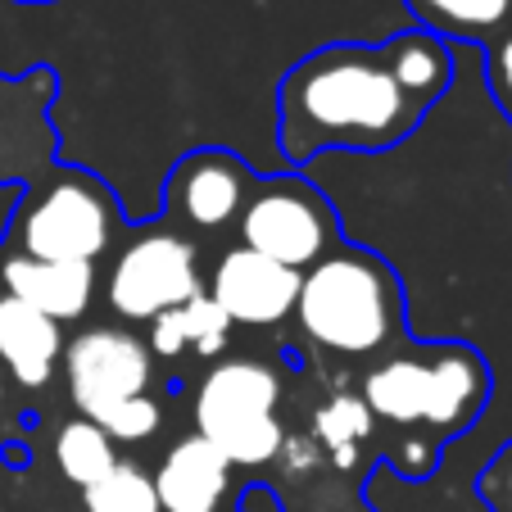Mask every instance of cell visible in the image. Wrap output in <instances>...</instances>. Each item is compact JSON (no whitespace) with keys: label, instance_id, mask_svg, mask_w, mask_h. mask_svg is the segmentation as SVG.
I'll use <instances>...</instances> for the list:
<instances>
[{"label":"cell","instance_id":"obj_12","mask_svg":"<svg viewBox=\"0 0 512 512\" xmlns=\"http://www.w3.org/2000/svg\"><path fill=\"white\" fill-rule=\"evenodd\" d=\"M227 485H232V463L200 435L177 440L155 472L159 512H218Z\"/></svg>","mask_w":512,"mask_h":512},{"label":"cell","instance_id":"obj_10","mask_svg":"<svg viewBox=\"0 0 512 512\" xmlns=\"http://www.w3.org/2000/svg\"><path fill=\"white\" fill-rule=\"evenodd\" d=\"M204 295L236 327H277V322H286L295 313L300 272L281 268V263L263 259V254L245 250V245H232L223 259L213 263Z\"/></svg>","mask_w":512,"mask_h":512},{"label":"cell","instance_id":"obj_4","mask_svg":"<svg viewBox=\"0 0 512 512\" xmlns=\"http://www.w3.org/2000/svg\"><path fill=\"white\" fill-rule=\"evenodd\" d=\"M281 377L263 358H223L195 386V435L232 467H268L286 445Z\"/></svg>","mask_w":512,"mask_h":512},{"label":"cell","instance_id":"obj_19","mask_svg":"<svg viewBox=\"0 0 512 512\" xmlns=\"http://www.w3.org/2000/svg\"><path fill=\"white\" fill-rule=\"evenodd\" d=\"M159 422H164L159 399L141 395V399H127V404L109 408L96 426L109 435V440H114V445H141V440H150V435L159 431Z\"/></svg>","mask_w":512,"mask_h":512},{"label":"cell","instance_id":"obj_16","mask_svg":"<svg viewBox=\"0 0 512 512\" xmlns=\"http://www.w3.org/2000/svg\"><path fill=\"white\" fill-rule=\"evenodd\" d=\"M87 512H159L155 476L136 463H114L96 485L82 490Z\"/></svg>","mask_w":512,"mask_h":512},{"label":"cell","instance_id":"obj_2","mask_svg":"<svg viewBox=\"0 0 512 512\" xmlns=\"http://www.w3.org/2000/svg\"><path fill=\"white\" fill-rule=\"evenodd\" d=\"M295 322L322 354H381L408 322L404 286L377 250L340 241L309 272H300Z\"/></svg>","mask_w":512,"mask_h":512},{"label":"cell","instance_id":"obj_14","mask_svg":"<svg viewBox=\"0 0 512 512\" xmlns=\"http://www.w3.org/2000/svg\"><path fill=\"white\" fill-rule=\"evenodd\" d=\"M413 28L440 37L445 46H490L512 23V0H404Z\"/></svg>","mask_w":512,"mask_h":512},{"label":"cell","instance_id":"obj_8","mask_svg":"<svg viewBox=\"0 0 512 512\" xmlns=\"http://www.w3.org/2000/svg\"><path fill=\"white\" fill-rule=\"evenodd\" d=\"M150 358H155L150 345L123 327H91L68 340L59 368L68 377V399L78 417L100 422L109 408L150 395V377H155Z\"/></svg>","mask_w":512,"mask_h":512},{"label":"cell","instance_id":"obj_11","mask_svg":"<svg viewBox=\"0 0 512 512\" xmlns=\"http://www.w3.org/2000/svg\"><path fill=\"white\" fill-rule=\"evenodd\" d=\"M0 277H5V295L23 300L50 322L87 318L91 300H96V263H50L10 254L0 263Z\"/></svg>","mask_w":512,"mask_h":512},{"label":"cell","instance_id":"obj_1","mask_svg":"<svg viewBox=\"0 0 512 512\" xmlns=\"http://www.w3.org/2000/svg\"><path fill=\"white\" fill-rule=\"evenodd\" d=\"M454 87V46L422 28L309 50L277 82V145L300 168L327 150L381 155L422 127Z\"/></svg>","mask_w":512,"mask_h":512},{"label":"cell","instance_id":"obj_6","mask_svg":"<svg viewBox=\"0 0 512 512\" xmlns=\"http://www.w3.org/2000/svg\"><path fill=\"white\" fill-rule=\"evenodd\" d=\"M241 245L290 272H309L340 245V213L300 173L254 177V191L236 218Z\"/></svg>","mask_w":512,"mask_h":512},{"label":"cell","instance_id":"obj_9","mask_svg":"<svg viewBox=\"0 0 512 512\" xmlns=\"http://www.w3.org/2000/svg\"><path fill=\"white\" fill-rule=\"evenodd\" d=\"M168 213L195 232H227L236 227L245 200L254 191V168L223 145H200L182 155L168 173Z\"/></svg>","mask_w":512,"mask_h":512},{"label":"cell","instance_id":"obj_23","mask_svg":"<svg viewBox=\"0 0 512 512\" xmlns=\"http://www.w3.org/2000/svg\"><path fill=\"white\" fill-rule=\"evenodd\" d=\"M241 512H281V499L268 485H250V490L241 494Z\"/></svg>","mask_w":512,"mask_h":512},{"label":"cell","instance_id":"obj_3","mask_svg":"<svg viewBox=\"0 0 512 512\" xmlns=\"http://www.w3.org/2000/svg\"><path fill=\"white\" fill-rule=\"evenodd\" d=\"M485 399H490V363L463 340L395 354L363 381V404L372 422L417 426L435 445L458 440L485 413Z\"/></svg>","mask_w":512,"mask_h":512},{"label":"cell","instance_id":"obj_13","mask_svg":"<svg viewBox=\"0 0 512 512\" xmlns=\"http://www.w3.org/2000/svg\"><path fill=\"white\" fill-rule=\"evenodd\" d=\"M59 358H64L59 322L41 318L37 309H28L14 295H0V363H5V372L23 390H41L50 386Z\"/></svg>","mask_w":512,"mask_h":512},{"label":"cell","instance_id":"obj_5","mask_svg":"<svg viewBox=\"0 0 512 512\" xmlns=\"http://www.w3.org/2000/svg\"><path fill=\"white\" fill-rule=\"evenodd\" d=\"M123 209L100 177L82 168H59L46 191L19 204V254L50 263H96L114 245Z\"/></svg>","mask_w":512,"mask_h":512},{"label":"cell","instance_id":"obj_15","mask_svg":"<svg viewBox=\"0 0 512 512\" xmlns=\"http://www.w3.org/2000/svg\"><path fill=\"white\" fill-rule=\"evenodd\" d=\"M55 463H59V472H64V481L87 490V485H96L100 476L118 463V454H114V440H109L91 417H73V422H64L55 435Z\"/></svg>","mask_w":512,"mask_h":512},{"label":"cell","instance_id":"obj_21","mask_svg":"<svg viewBox=\"0 0 512 512\" xmlns=\"http://www.w3.org/2000/svg\"><path fill=\"white\" fill-rule=\"evenodd\" d=\"M485 82H490L499 109L512 118V23L485 46Z\"/></svg>","mask_w":512,"mask_h":512},{"label":"cell","instance_id":"obj_20","mask_svg":"<svg viewBox=\"0 0 512 512\" xmlns=\"http://www.w3.org/2000/svg\"><path fill=\"white\" fill-rule=\"evenodd\" d=\"M476 494H481V503L490 512H512V440L499 445V454L481 467V476H476Z\"/></svg>","mask_w":512,"mask_h":512},{"label":"cell","instance_id":"obj_22","mask_svg":"<svg viewBox=\"0 0 512 512\" xmlns=\"http://www.w3.org/2000/svg\"><path fill=\"white\" fill-rule=\"evenodd\" d=\"M23 195H28V186H23V182H0V245H5V236H10L14 218H19Z\"/></svg>","mask_w":512,"mask_h":512},{"label":"cell","instance_id":"obj_18","mask_svg":"<svg viewBox=\"0 0 512 512\" xmlns=\"http://www.w3.org/2000/svg\"><path fill=\"white\" fill-rule=\"evenodd\" d=\"M177 318H182V331H186V349H195V354H209V358L227 349L232 322L223 318V309H218L209 295H195L191 304H182V309H177Z\"/></svg>","mask_w":512,"mask_h":512},{"label":"cell","instance_id":"obj_17","mask_svg":"<svg viewBox=\"0 0 512 512\" xmlns=\"http://www.w3.org/2000/svg\"><path fill=\"white\" fill-rule=\"evenodd\" d=\"M313 426H318L322 440H327V445L345 458L358 440H368V435H372V413H368V404H363L358 395H336L331 404L318 408Z\"/></svg>","mask_w":512,"mask_h":512},{"label":"cell","instance_id":"obj_24","mask_svg":"<svg viewBox=\"0 0 512 512\" xmlns=\"http://www.w3.org/2000/svg\"><path fill=\"white\" fill-rule=\"evenodd\" d=\"M14 5H55V0H14Z\"/></svg>","mask_w":512,"mask_h":512},{"label":"cell","instance_id":"obj_7","mask_svg":"<svg viewBox=\"0 0 512 512\" xmlns=\"http://www.w3.org/2000/svg\"><path fill=\"white\" fill-rule=\"evenodd\" d=\"M195 295H204L195 245L173 232H141L127 241L105 277V300L123 322H155Z\"/></svg>","mask_w":512,"mask_h":512}]
</instances>
